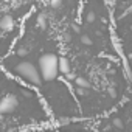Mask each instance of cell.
<instances>
[{"label":"cell","mask_w":132,"mask_h":132,"mask_svg":"<svg viewBox=\"0 0 132 132\" xmlns=\"http://www.w3.org/2000/svg\"><path fill=\"white\" fill-rule=\"evenodd\" d=\"M39 72L44 81H53L59 73V57L54 53H45L39 57Z\"/></svg>","instance_id":"cell-1"},{"label":"cell","mask_w":132,"mask_h":132,"mask_svg":"<svg viewBox=\"0 0 132 132\" xmlns=\"http://www.w3.org/2000/svg\"><path fill=\"white\" fill-rule=\"evenodd\" d=\"M16 73L22 79H25L28 84H31V86H40V82H42L40 72H39V69L36 67L33 62L23 61V62L17 64L16 65Z\"/></svg>","instance_id":"cell-2"},{"label":"cell","mask_w":132,"mask_h":132,"mask_svg":"<svg viewBox=\"0 0 132 132\" xmlns=\"http://www.w3.org/2000/svg\"><path fill=\"white\" fill-rule=\"evenodd\" d=\"M17 104H19V100H17L16 95H13V93L5 95L2 100H0V113L5 115V113L14 112L16 107H17Z\"/></svg>","instance_id":"cell-3"},{"label":"cell","mask_w":132,"mask_h":132,"mask_svg":"<svg viewBox=\"0 0 132 132\" xmlns=\"http://www.w3.org/2000/svg\"><path fill=\"white\" fill-rule=\"evenodd\" d=\"M0 28H2L3 31H11L14 28V19H13V16L3 14L2 17H0Z\"/></svg>","instance_id":"cell-4"},{"label":"cell","mask_w":132,"mask_h":132,"mask_svg":"<svg viewBox=\"0 0 132 132\" xmlns=\"http://www.w3.org/2000/svg\"><path fill=\"white\" fill-rule=\"evenodd\" d=\"M59 73L70 75V62H69L67 57H64V56L59 57Z\"/></svg>","instance_id":"cell-5"},{"label":"cell","mask_w":132,"mask_h":132,"mask_svg":"<svg viewBox=\"0 0 132 132\" xmlns=\"http://www.w3.org/2000/svg\"><path fill=\"white\" fill-rule=\"evenodd\" d=\"M75 82H76V86L81 87V89H89V87H90V82H89L86 78H82V76L75 78Z\"/></svg>","instance_id":"cell-6"},{"label":"cell","mask_w":132,"mask_h":132,"mask_svg":"<svg viewBox=\"0 0 132 132\" xmlns=\"http://www.w3.org/2000/svg\"><path fill=\"white\" fill-rule=\"evenodd\" d=\"M79 40H81V44H82V45H87V47H89V45H92V39H90L87 34H82Z\"/></svg>","instance_id":"cell-7"},{"label":"cell","mask_w":132,"mask_h":132,"mask_svg":"<svg viewBox=\"0 0 132 132\" xmlns=\"http://www.w3.org/2000/svg\"><path fill=\"white\" fill-rule=\"evenodd\" d=\"M37 27H39V28H47V19H45L44 16H40V17L37 19Z\"/></svg>","instance_id":"cell-8"},{"label":"cell","mask_w":132,"mask_h":132,"mask_svg":"<svg viewBox=\"0 0 132 132\" xmlns=\"http://www.w3.org/2000/svg\"><path fill=\"white\" fill-rule=\"evenodd\" d=\"M62 2L64 0H50V5H51V8H61Z\"/></svg>","instance_id":"cell-9"},{"label":"cell","mask_w":132,"mask_h":132,"mask_svg":"<svg viewBox=\"0 0 132 132\" xmlns=\"http://www.w3.org/2000/svg\"><path fill=\"white\" fill-rule=\"evenodd\" d=\"M95 19H96V16H95V13H93V11H90V13L87 14V17H86V20H87L89 23H92Z\"/></svg>","instance_id":"cell-10"},{"label":"cell","mask_w":132,"mask_h":132,"mask_svg":"<svg viewBox=\"0 0 132 132\" xmlns=\"http://www.w3.org/2000/svg\"><path fill=\"white\" fill-rule=\"evenodd\" d=\"M113 126H117V127H123V121H121L120 118H115V120H113Z\"/></svg>","instance_id":"cell-11"},{"label":"cell","mask_w":132,"mask_h":132,"mask_svg":"<svg viewBox=\"0 0 132 132\" xmlns=\"http://www.w3.org/2000/svg\"><path fill=\"white\" fill-rule=\"evenodd\" d=\"M17 54H19V56H27V54H28V50H27V48H20V50L17 51Z\"/></svg>","instance_id":"cell-12"},{"label":"cell","mask_w":132,"mask_h":132,"mask_svg":"<svg viewBox=\"0 0 132 132\" xmlns=\"http://www.w3.org/2000/svg\"><path fill=\"white\" fill-rule=\"evenodd\" d=\"M107 92H109V95H110V96H117V92H115V89H113V87H109V89H107Z\"/></svg>","instance_id":"cell-13"},{"label":"cell","mask_w":132,"mask_h":132,"mask_svg":"<svg viewBox=\"0 0 132 132\" xmlns=\"http://www.w3.org/2000/svg\"><path fill=\"white\" fill-rule=\"evenodd\" d=\"M130 31H132V25H130Z\"/></svg>","instance_id":"cell-14"}]
</instances>
